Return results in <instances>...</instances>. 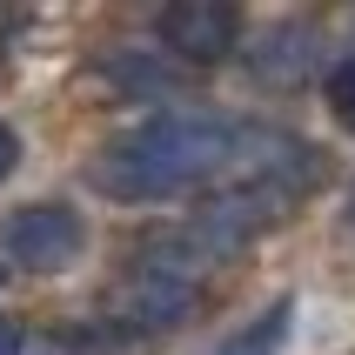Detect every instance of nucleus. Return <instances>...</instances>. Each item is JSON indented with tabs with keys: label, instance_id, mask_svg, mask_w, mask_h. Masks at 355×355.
I'll return each instance as SVG.
<instances>
[{
	"label": "nucleus",
	"instance_id": "nucleus-1",
	"mask_svg": "<svg viewBox=\"0 0 355 355\" xmlns=\"http://www.w3.org/2000/svg\"><path fill=\"white\" fill-rule=\"evenodd\" d=\"M235 148H241L235 121L208 114V107H155L94 155L87 188L121 208H155V201H175L208 175H221Z\"/></svg>",
	"mask_w": 355,
	"mask_h": 355
},
{
	"label": "nucleus",
	"instance_id": "nucleus-2",
	"mask_svg": "<svg viewBox=\"0 0 355 355\" xmlns=\"http://www.w3.org/2000/svg\"><path fill=\"white\" fill-rule=\"evenodd\" d=\"M87 255V215L67 201H27L14 215H0V261L27 275H60Z\"/></svg>",
	"mask_w": 355,
	"mask_h": 355
},
{
	"label": "nucleus",
	"instance_id": "nucleus-3",
	"mask_svg": "<svg viewBox=\"0 0 355 355\" xmlns=\"http://www.w3.org/2000/svg\"><path fill=\"white\" fill-rule=\"evenodd\" d=\"M155 40H161V54L181 60V67H215V60H228L241 47V14L215 7V0H181V7L155 14Z\"/></svg>",
	"mask_w": 355,
	"mask_h": 355
},
{
	"label": "nucleus",
	"instance_id": "nucleus-4",
	"mask_svg": "<svg viewBox=\"0 0 355 355\" xmlns=\"http://www.w3.org/2000/svg\"><path fill=\"white\" fill-rule=\"evenodd\" d=\"M94 74L114 87L121 101H155V94H168V60L161 54H148V47H114V54H101L94 60Z\"/></svg>",
	"mask_w": 355,
	"mask_h": 355
},
{
	"label": "nucleus",
	"instance_id": "nucleus-5",
	"mask_svg": "<svg viewBox=\"0 0 355 355\" xmlns=\"http://www.w3.org/2000/svg\"><path fill=\"white\" fill-rule=\"evenodd\" d=\"M288 336H295V295H275L255 322H241L215 355H282V349H288Z\"/></svg>",
	"mask_w": 355,
	"mask_h": 355
},
{
	"label": "nucleus",
	"instance_id": "nucleus-6",
	"mask_svg": "<svg viewBox=\"0 0 355 355\" xmlns=\"http://www.w3.org/2000/svg\"><path fill=\"white\" fill-rule=\"evenodd\" d=\"M329 107L355 128V54H342L336 67H329Z\"/></svg>",
	"mask_w": 355,
	"mask_h": 355
},
{
	"label": "nucleus",
	"instance_id": "nucleus-7",
	"mask_svg": "<svg viewBox=\"0 0 355 355\" xmlns=\"http://www.w3.org/2000/svg\"><path fill=\"white\" fill-rule=\"evenodd\" d=\"M0 355H34V336H27V322L0 315Z\"/></svg>",
	"mask_w": 355,
	"mask_h": 355
},
{
	"label": "nucleus",
	"instance_id": "nucleus-8",
	"mask_svg": "<svg viewBox=\"0 0 355 355\" xmlns=\"http://www.w3.org/2000/svg\"><path fill=\"white\" fill-rule=\"evenodd\" d=\"M20 161H27V148H20V135H14V128H7V121H0V181L14 175Z\"/></svg>",
	"mask_w": 355,
	"mask_h": 355
},
{
	"label": "nucleus",
	"instance_id": "nucleus-9",
	"mask_svg": "<svg viewBox=\"0 0 355 355\" xmlns=\"http://www.w3.org/2000/svg\"><path fill=\"white\" fill-rule=\"evenodd\" d=\"M342 228H349V235H355V188H349V221H342Z\"/></svg>",
	"mask_w": 355,
	"mask_h": 355
},
{
	"label": "nucleus",
	"instance_id": "nucleus-10",
	"mask_svg": "<svg viewBox=\"0 0 355 355\" xmlns=\"http://www.w3.org/2000/svg\"><path fill=\"white\" fill-rule=\"evenodd\" d=\"M0 275H7V268H0Z\"/></svg>",
	"mask_w": 355,
	"mask_h": 355
}]
</instances>
